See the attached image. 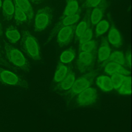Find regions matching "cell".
Listing matches in <instances>:
<instances>
[{
  "label": "cell",
  "instance_id": "cell-23",
  "mask_svg": "<svg viewBox=\"0 0 132 132\" xmlns=\"http://www.w3.org/2000/svg\"><path fill=\"white\" fill-rule=\"evenodd\" d=\"M108 61H113L120 65H123L125 64V56L121 51H114L111 54L107 60Z\"/></svg>",
  "mask_w": 132,
  "mask_h": 132
},
{
  "label": "cell",
  "instance_id": "cell-36",
  "mask_svg": "<svg viewBox=\"0 0 132 132\" xmlns=\"http://www.w3.org/2000/svg\"><path fill=\"white\" fill-rule=\"evenodd\" d=\"M0 50H1V46H0ZM0 55L1 56V50H0Z\"/></svg>",
  "mask_w": 132,
  "mask_h": 132
},
{
  "label": "cell",
  "instance_id": "cell-16",
  "mask_svg": "<svg viewBox=\"0 0 132 132\" xmlns=\"http://www.w3.org/2000/svg\"><path fill=\"white\" fill-rule=\"evenodd\" d=\"M2 6V12L5 19L8 21L11 20L14 11V6L12 0H4Z\"/></svg>",
  "mask_w": 132,
  "mask_h": 132
},
{
  "label": "cell",
  "instance_id": "cell-25",
  "mask_svg": "<svg viewBox=\"0 0 132 132\" xmlns=\"http://www.w3.org/2000/svg\"><path fill=\"white\" fill-rule=\"evenodd\" d=\"M96 25L95 33L96 37L104 34L107 31L109 27V24L106 20H101Z\"/></svg>",
  "mask_w": 132,
  "mask_h": 132
},
{
  "label": "cell",
  "instance_id": "cell-13",
  "mask_svg": "<svg viewBox=\"0 0 132 132\" xmlns=\"http://www.w3.org/2000/svg\"><path fill=\"white\" fill-rule=\"evenodd\" d=\"M111 54V48L106 40L103 39L98 51V60L100 62H103L108 59Z\"/></svg>",
  "mask_w": 132,
  "mask_h": 132
},
{
  "label": "cell",
  "instance_id": "cell-14",
  "mask_svg": "<svg viewBox=\"0 0 132 132\" xmlns=\"http://www.w3.org/2000/svg\"><path fill=\"white\" fill-rule=\"evenodd\" d=\"M15 4L20 8L27 16L28 21H31L34 16V10L28 0H14Z\"/></svg>",
  "mask_w": 132,
  "mask_h": 132
},
{
  "label": "cell",
  "instance_id": "cell-8",
  "mask_svg": "<svg viewBox=\"0 0 132 132\" xmlns=\"http://www.w3.org/2000/svg\"><path fill=\"white\" fill-rule=\"evenodd\" d=\"M0 81L7 85L22 86V80L13 72L0 67Z\"/></svg>",
  "mask_w": 132,
  "mask_h": 132
},
{
  "label": "cell",
  "instance_id": "cell-18",
  "mask_svg": "<svg viewBox=\"0 0 132 132\" xmlns=\"http://www.w3.org/2000/svg\"><path fill=\"white\" fill-rule=\"evenodd\" d=\"M68 3L63 12V17L76 13L79 10L77 0H67Z\"/></svg>",
  "mask_w": 132,
  "mask_h": 132
},
{
  "label": "cell",
  "instance_id": "cell-12",
  "mask_svg": "<svg viewBox=\"0 0 132 132\" xmlns=\"http://www.w3.org/2000/svg\"><path fill=\"white\" fill-rule=\"evenodd\" d=\"M97 86L104 92H110L113 89L110 77L106 75H101L96 79Z\"/></svg>",
  "mask_w": 132,
  "mask_h": 132
},
{
  "label": "cell",
  "instance_id": "cell-3",
  "mask_svg": "<svg viewBox=\"0 0 132 132\" xmlns=\"http://www.w3.org/2000/svg\"><path fill=\"white\" fill-rule=\"evenodd\" d=\"M52 11L51 8L45 6L39 9L35 16V29L36 31L45 30L51 23Z\"/></svg>",
  "mask_w": 132,
  "mask_h": 132
},
{
  "label": "cell",
  "instance_id": "cell-22",
  "mask_svg": "<svg viewBox=\"0 0 132 132\" xmlns=\"http://www.w3.org/2000/svg\"><path fill=\"white\" fill-rule=\"evenodd\" d=\"M118 93L121 95H129L131 94V77L126 76L125 79L118 89Z\"/></svg>",
  "mask_w": 132,
  "mask_h": 132
},
{
  "label": "cell",
  "instance_id": "cell-19",
  "mask_svg": "<svg viewBox=\"0 0 132 132\" xmlns=\"http://www.w3.org/2000/svg\"><path fill=\"white\" fill-rule=\"evenodd\" d=\"M69 72L68 67L64 64H59L55 73L54 76V81L58 83L62 80L67 76Z\"/></svg>",
  "mask_w": 132,
  "mask_h": 132
},
{
  "label": "cell",
  "instance_id": "cell-9",
  "mask_svg": "<svg viewBox=\"0 0 132 132\" xmlns=\"http://www.w3.org/2000/svg\"><path fill=\"white\" fill-rule=\"evenodd\" d=\"M93 52H87L81 51L78 56L76 64L78 70L83 72L90 68L94 61Z\"/></svg>",
  "mask_w": 132,
  "mask_h": 132
},
{
  "label": "cell",
  "instance_id": "cell-35",
  "mask_svg": "<svg viewBox=\"0 0 132 132\" xmlns=\"http://www.w3.org/2000/svg\"><path fill=\"white\" fill-rule=\"evenodd\" d=\"M2 0H0V8L2 6Z\"/></svg>",
  "mask_w": 132,
  "mask_h": 132
},
{
  "label": "cell",
  "instance_id": "cell-34",
  "mask_svg": "<svg viewBox=\"0 0 132 132\" xmlns=\"http://www.w3.org/2000/svg\"><path fill=\"white\" fill-rule=\"evenodd\" d=\"M3 34V31H2V27L1 25V24L0 23V36L2 35Z\"/></svg>",
  "mask_w": 132,
  "mask_h": 132
},
{
  "label": "cell",
  "instance_id": "cell-27",
  "mask_svg": "<svg viewBox=\"0 0 132 132\" xmlns=\"http://www.w3.org/2000/svg\"><path fill=\"white\" fill-rule=\"evenodd\" d=\"M111 76L110 78L113 88L114 89L118 90L123 84L126 76L119 73H115Z\"/></svg>",
  "mask_w": 132,
  "mask_h": 132
},
{
  "label": "cell",
  "instance_id": "cell-5",
  "mask_svg": "<svg viewBox=\"0 0 132 132\" xmlns=\"http://www.w3.org/2000/svg\"><path fill=\"white\" fill-rule=\"evenodd\" d=\"M76 98V103L80 106H88L93 105L97 98L96 90L92 87H89L78 94Z\"/></svg>",
  "mask_w": 132,
  "mask_h": 132
},
{
  "label": "cell",
  "instance_id": "cell-1",
  "mask_svg": "<svg viewBox=\"0 0 132 132\" xmlns=\"http://www.w3.org/2000/svg\"><path fill=\"white\" fill-rule=\"evenodd\" d=\"M4 50L6 58L11 63L26 72L28 71L27 61L19 50L6 42L4 44Z\"/></svg>",
  "mask_w": 132,
  "mask_h": 132
},
{
  "label": "cell",
  "instance_id": "cell-7",
  "mask_svg": "<svg viewBox=\"0 0 132 132\" xmlns=\"http://www.w3.org/2000/svg\"><path fill=\"white\" fill-rule=\"evenodd\" d=\"M76 25L75 24L62 28L57 33V41L60 46L68 44L72 40Z\"/></svg>",
  "mask_w": 132,
  "mask_h": 132
},
{
  "label": "cell",
  "instance_id": "cell-11",
  "mask_svg": "<svg viewBox=\"0 0 132 132\" xmlns=\"http://www.w3.org/2000/svg\"><path fill=\"white\" fill-rule=\"evenodd\" d=\"M106 7V4L103 0L98 5L94 7L90 15V21L93 25H96L101 20Z\"/></svg>",
  "mask_w": 132,
  "mask_h": 132
},
{
  "label": "cell",
  "instance_id": "cell-33",
  "mask_svg": "<svg viewBox=\"0 0 132 132\" xmlns=\"http://www.w3.org/2000/svg\"><path fill=\"white\" fill-rule=\"evenodd\" d=\"M0 64L3 65L7 64V62L4 60V59L1 55H0Z\"/></svg>",
  "mask_w": 132,
  "mask_h": 132
},
{
  "label": "cell",
  "instance_id": "cell-6",
  "mask_svg": "<svg viewBox=\"0 0 132 132\" xmlns=\"http://www.w3.org/2000/svg\"><path fill=\"white\" fill-rule=\"evenodd\" d=\"M80 13V10H79L78 12L74 14L62 17V19L56 25L55 27L50 32L48 38V41L52 40V39L57 34L58 31L62 28L68 25L75 24V23L77 22L79 19Z\"/></svg>",
  "mask_w": 132,
  "mask_h": 132
},
{
  "label": "cell",
  "instance_id": "cell-29",
  "mask_svg": "<svg viewBox=\"0 0 132 132\" xmlns=\"http://www.w3.org/2000/svg\"><path fill=\"white\" fill-rule=\"evenodd\" d=\"M93 32L91 28L89 27L84 33H83L81 36L78 38L79 45L82 44L90 40L92 37Z\"/></svg>",
  "mask_w": 132,
  "mask_h": 132
},
{
  "label": "cell",
  "instance_id": "cell-30",
  "mask_svg": "<svg viewBox=\"0 0 132 132\" xmlns=\"http://www.w3.org/2000/svg\"><path fill=\"white\" fill-rule=\"evenodd\" d=\"M103 0H86L84 6L86 8H94L98 5Z\"/></svg>",
  "mask_w": 132,
  "mask_h": 132
},
{
  "label": "cell",
  "instance_id": "cell-2",
  "mask_svg": "<svg viewBox=\"0 0 132 132\" xmlns=\"http://www.w3.org/2000/svg\"><path fill=\"white\" fill-rule=\"evenodd\" d=\"M22 42L24 48L27 55L34 60L40 58L38 43L36 38L27 30H24L22 34Z\"/></svg>",
  "mask_w": 132,
  "mask_h": 132
},
{
  "label": "cell",
  "instance_id": "cell-17",
  "mask_svg": "<svg viewBox=\"0 0 132 132\" xmlns=\"http://www.w3.org/2000/svg\"><path fill=\"white\" fill-rule=\"evenodd\" d=\"M75 80V77L72 72H68L65 78L58 82L57 87L62 90H69L73 86Z\"/></svg>",
  "mask_w": 132,
  "mask_h": 132
},
{
  "label": "cell",
  "instance_id": "cell-26",
  "mask_svg": "<svg viewBox=\"0 0 132 132\" xmlns=\"http://www.w3.org/2000/svg\"><path fill=\"white\" fill-rule=\"evenodd\" d=\"M13 14L14 15L15 20L19 23H23L28 20L27 16L24 12L19 8L15 4L14 5V11Z\"/></svg>",
  "mask_w": 132,
  "mask_h": 132
},
{
  "label": "cell",
  "instance_id": "cell-10",
  "mask_svg": "<svg viewBox=\"0 0 132 132\" xmlns=\"http://www.w3.org/2000/svg\"><path fill=\"white\" fill-rule=\"evenodd\" d=\"M104 71L106 74L109 75L115 73H119L125 76H128L130 74L129 71L123 65L113 61H109L105 65Z\"/></svg>",
  "mask_w": 132,
  "mask_h": 132
},
{
  "label": "cell",
  "instance_id": "cell-15",
  "mask_svg": "<svg viewBox=\"0 0 132 132\" xmlns=\"http://www.w3.org/2000/svg\"><path fill=\"white\" fill-rule=\"evenodd\" d=\"M108 40L109 42L116 47H119L122 45V39L120 32L118 29L112 26L108 34Z\"/></svg>",
  "mask_w": 132,
  "mask_h": 132
},
{
  "label": "cell",
  "instance_id": "cell-24",
  "mask_svg": "<svg viewBox=\"0 0 132 132\" xmlns=\"http://www.w3.org/2000/svg\"><path fill=\"white\" fill-rule=\"evenodd\" d=\"M75 57V52L71 48L64 51L60 55V60L62 63H69L72 61Z\"/></svg>",
  "mask_w": 132,
  "mask_h": 132
},
{
  "label": "cell",
  "instance_id": "cell-31",
  "mask_svg": "<svg viewBox=\"0 0 132 132\" xmlns=\"http://www.w3.org/2000/svg\"><path fill=\"white\" fill-rule=\"evenodd\" d=\"M125 63H126L127 65L130 68L131 67V54L129 52H127L126 55L125 56Z\"/></svg>",
  "mask_w": 132,
  "mask_h": 132
},
{
  "label": "cell",
  "instance_id": "cell-21",
  "mask_svg": "<svg viewBox=\"0 0 132 132\" xmlns=\"http://www.w3.org/2000/svg\"><path fill=\"white\" fill-rule=\"evenodd\" d=\"M89 27V20L88 16H86L84 19L76 26L75 29V36L77 39L81 36V35L85 32V31Z\"/></svg>",
  "mask_w": 132,
  "mask_h": 132
},
{
  "label": "cell",
  "instance_id": "cell-28",
  "mask_svg": "<svg viewBox=\"0 0 132 132\" xmlns=\"http://www.w3.org/2000/svg\"><path fill=\"white\" fill-rule=\"evenodd\" d=\"M96 47V42L95 40H90L79 45L81 51L87 52H93Z\"/></svg>",
  "mask_w": 132,
  "mask_h": 132
},
{
  "label": "cell",
  "instance_id": "cell-32",
  "mask_svg": "<svg viewBox=\"0 0 132 132\" xmlns=\"http://www.w3.org/2000/svg\"><path fill=\"white\" fill-rule=\"evenodd\" d=\"M28 1L36 4H40L41 3H42L43 2H44L46 0H28Z\"/></svg>",
  "mask_w": 132,
  "mask_h": 132
},
{
  "label": "cell",
  "instance_id": "cell-4",
  "mask_svg": "<svg viewBox=\"0 0 132 132\" xmlns=\"http://www.w3.org/2000/svg\"><path fill=\"white\" fill-rule=\"evenodd\" d=\"M95 76V73L92 71L75 80L73 86L69 92L70 95L75 96L84 90L90 87L93 82Z\"/></svg>",
  "mask_w": 132,
  "mask_h": 132
},
{
  "label": "cell",
  "instance_id": "cell-20",
  "mask_svg": "<svg viewBox=\"0 0 132 132\" xmlns=\"http://www.w3.org/2000/svg\"><path fill=\"white\" fill-rule=\"evenodd\" d=\"M5 35L8 40L12 43H15L21 38L19 31L12 26L8 27L5 31Z\"/></svg>",
  "mask_w": 132,
  "mask_h": 132
}]
</instances>
